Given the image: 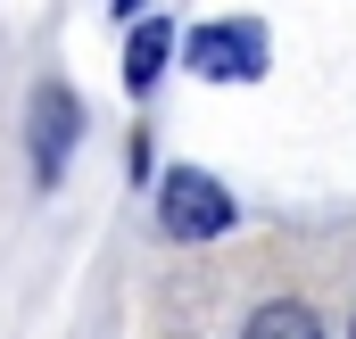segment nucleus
<instances>
[{
    "label": "nucleus",
    "instance_id": "6",
    "mask_svg": "<svg viewBox=\"0 0 356 339\" xmlns=\"http://www.w3.org/2000/svg\"><path fill=\"white\" fill-rule=\"evenodd\" d=\"M124 8H133V0H116V17H124Z\"/></svg>",
    "mask_w": 356,
    "mask_h": 339
},
{
    "label": "nucleus",
    "instance_id": "5",
    "mask_svg": "<svg viewBox=\"0 0 356 339\" xmlns=\"http://www.w3.org/2000/svg\"><path fill=\"white\" fill-rule=\"evenodd\" d=\"M241 339H323V323H315V306L273 298V306H257V315H249V331H241Z\"/></svg>",
    "mask_w": 356,
    "mask_h": 339
},
{
    "label": "nucleus",
    "instance_id": "1",
    "mask_svg": "<svg viewBox=\"0 0 356 339\" xmlns=\"http://www.w3.org/2000/svg\"><path fill=\"white\" fill-rule=\"evenodd\" d=\"M182 58H191V75H207V83H257V75H266V25H257V17L191 25Z\"/></svg>",
    "mask_w": 356,
    "mask_h": 339
},
{
    "label": "nucleus",
    "instance_id": "3",
    "mask_svg": "<svg viewBox=\"0 0 356 339\" xmlns=\"http://www.w3.org/2000/svg\"><path fill=\"white\" fill-rule=\"evenodd\" d=\"M25 133H33V182L50 190V182L67 174V158H75V133H83V99H75L67 83H42V91H33V124H25Z\"/></svg>",
    "mask_w": 356,
    "mask_h": 339
},
{
    "label": "nucleus",
    "instance_id": "4",
    "mask_svg": "<svg viewBox=\"0 0 356 339\" xmlns=\"http://www.w3.org/2000/svg\"><path fill=\"white\" fill-rule=\"evenodd\" d=\"M166 50H175V25H158V17H149V25H133V50H124V83H133V91H149L158 75H166Z\"/></svg>",
    "mask_w": 356,
    "mask_h": 339
},
{
    "label": "nucleus",
    "instance_id": "2",
    "mask_svg": "<svg viewBox=\"0 0 356 339\" xmlns=\"http://www.w3.org/2000/svg\"><path fill=\"white\" fill-rule=\"evenodd\" d=\"M158 215H166V232L175 240H224L232 232V199H224V182L199 166H175L158 182Z\"/></svg>",
    "mask_w": 356,
    "mask_h": 339
}]
</instances>
